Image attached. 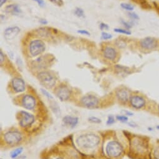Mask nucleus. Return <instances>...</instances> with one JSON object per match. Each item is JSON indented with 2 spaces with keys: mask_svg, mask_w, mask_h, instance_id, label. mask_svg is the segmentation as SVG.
<instances>
[{
  "mask_svg": "<svg viewBox=\"0 0 159 159\" xmlns=\"http://www.w3.org/2000/svg\"><path fill=\"white\" fill-rule=\"evenodd\" d=\"M82 104L88 108H94L98 106V99L93 95H87L81 99Z\"/></svg>",
  "mask_w": 159,
  "mask_h": 159,
  "instance_id": "nucleus-7",
  "label": "nucleus"
},
{
  "mask_svg": "<svg viewBox=\"0 0 159 159\" xmlns=\"http://www.w3.org/2000/svg\"><path fill=\"white\" fill-rule=\"evenodd\" d=\"M44 43L41 40H36L30 45V52L33 56H36L43 53L45 50Z\"/></svg>",
  "mask_w": 159,
  "mask_h": 159,
  "instance_id": "nucleus-2",
  "label": "nucleus"
},
{
  "mask_svg": "<svg viewBox=\"0 0 159 159\" xmlns=\"http://www.w3.org/2000/svg\"><path fill=\"white\" fill-rule=\"evenodd\" d=\"M100 28L101 30H108L109 28V26L106 24V23H101V25H100Z\"/></svg>",
  "mask_w": 159,
  "mask_h": 159,
  "instance_id": "nucleus-33",
  "label": "nucleus"
},
{
  "mask_svg": "<svg viewBox=\"0 0 159 159\" xmlns=\"http://www.w3.org/2000/svg\"><path fill=\"white\" fill-rule=\"evenodd\" d=\"M128 16L132 20H138L139 19V17L138 16V15H137L134 12H129L128 13Z\"/></svg>",
  "mask_w": 159,
  "mask_h": 159,
  "instance_id": "nucleus-25",
  "label": "nucleus"
},
{
  "mask_svg": "<svg viewBox=\"0 0 159 159\" xmlns=\"http://www.w3.org/2000/svg\"><path fill=\"white\" fill-rule=\"evenodd\" d=\"M63 122L65 124L70 126L71 128H73L76 126L78 123L79 119L77 117H73L71 116H66L63 118Z\"/></svg>",
  "mask_w": 159,
  "mask_h": 159,
  "instance_id": "nucleus-18",
  "label": "nucleus"
},
{
  "mask_svg": "<svg viewBox=\"0 0 159 159\" xmlns=\"http://www.w3.org/2000/svg\"><path fill=\"white\" fill-rule=\"evenodd\" d=\"M157 41L153 37H145L140 40V46L142 48L147 50H152L157 46Z\"/></svg>",
  "mask_w": 159,
  "mask_h": 159,
  "instance_id": "nucleus-5",
  "label": "nucleus"
},
{
  "mask_svg": "<svg viewBox=\"0 0 159 159\" xmlns=\"http://www.w3.org/2000/svg\"><path fill=\"white\" fill-rule=\"evenodd\" d=\"M78 33H80L81 35H89L90 33L89 31H88L87 30H79L77 31Z\"/></svg>",
  "mask_w": 159,
  "mask_h": 159,
  "instance_id": "nucleus-34",
  "label": "nucleus"
},
{
  "mask_svg": "<svg viewBox=\"0 0 159 159\" xmlns=\"http://www.w3.org/2000/svg\"><path fill=\"white\" fill-rule=\"evenodd\" d=\"M89 121H90L92 123H99L101 122V120L97 118V117H91L89 118Z\"/></svg>",
  "mask_w": 159,
  "mask_h": 159,
  "instance_id": "nucleus-27",
  "label": "nucleus"
},
{
  "mask_svg": "<svg viewBox=\"0 0 159 159\" xmlns=\"http://www.w3.org/2000/svg\"><path fill=\"white\" fill-rule=\"evenodd\" d=\"M22 138L21 133L18 132H9L5 135V140L10 145H15L19 143Z\"/></svg>",
  "mask_w": 159,
  "mask_h": 159,
  "instance_id": "nucleus-6",
  "label": "nucleus"
},
{
  "mask_svg": "<svg viewBox=\"0 0 159 159\" xmlns=\"http://www.w3.org/2000/svg\"><path fill=\"white\" fill-rule=\"evenodd\" d=\"M12 86L16 92H22L25 90V84L21 78H15L12 80Z\"/></svg>",
  "mask_w": 159,
  "mask_h": 159,
  "instance_id": "nucleus-10",
  "label": "nucleus"
},
{
  "mask_svg": "<svg viewBox=\"0 0 159 159\" xmlns=\"http://www.w3.org/2000/svg\"><path fill=\"white\" fill-rule=\"evenodd\" d=\"M70 91L69 89L65 86H62L59 88L57 92V97L61 100H66L70 96Z\"/></svg>",
  "mask_w": 159,
  "mask_h": 159,
  "instance_id": "nucleus-14",
  "label": "nucleus"
},
{
  "mask_svg": "<svg viewBox=\"0 0 159 159\" xmlns=\"http://www.w3.org/2000/svg\"><path fill=\"white\" fill-rule=\"evenodd\" d=\"M145 103L144 99L139 96H134L130 99V104L135 108H141L144 106Z\"/></svg>",
  "mask_w": 159,
  "mask_h": 159,
  "instance_id": "nucleus-13",
  "label": "nucleus"
},
{
  "mask_svg": "<svg viewBox=\"0 0 159 159\" xmlns=\"http://www.w3.org/2000/svg\"><path fill=\"white\" fill-rule=\"evenodd\" d=\"M41 92H42V93L46 96V97H47L48 99H52V95L49 94V93H48L46 90H44V89H41Z\"/></svg>",
  "mask_w": 159,
  "mask_h": 159,
  "instance_id": "nucleus-31",
  "label": "nucleus"
},
{
  "mask_svg": "<svg viewBox=\"0 0 159 159\" xmlns=\"http://www.w3.org/2000/svg\"><path fill=\"white\" fill-rule=\"evenodd\" d=\"M114 31L118 33H121L124 35H131V32L129 30H125V29H122V28H115Z\"/></svg>",
  "mask_w": 159,
  "mask_h": 159,
  "instance_id": "nucleus-23",
  "label": "nucleus"
},
{
  "mask_svg": "<svg viewBox=\"0 0 159 159\" xmlns=\"http://www.w3.org/2000/svg\"><path fill=\"white\" fill-rule=\"evenodd\" d=\"M74 14L76 17L79 18H82L84 17V12L82 8H75V10H74Z\"/></svg>",
  "mask_w": 159,
  "mask_h": 159,
  "instance_id": "nucleus-22",
  "label": "nucleus"
},
{
  "mask_svg": "<svg viewBox=\"0 0 159 159\" xmlns=\"http://www.w3.org/2000/svg\"><path fill=\"white\" fill-rule=\"evenodd\" d=\"M7 0H0V7H2L6 2Z\"/></svg>",
  "mask_w": 159,
  "mask_h": 159,
  "instance_id": "nucleus-38",
  "label": "nucleus"
},
{
  "mask_svg": "<svg viewBox=\"0 0 159 159\" xmlns=\"http://www.w3.org/2000/svg\"><path fill=\"white\" fill-rule=\"evenodd\" d=\"M4 60H5L4 53H3L2 50H0V62H1V64H2Z\"/></svg>",
  "mask_w": 159,
  "mask_h": 159,
  "instance_id": "nucleus-36",
  "label": "nucleus"
},
{
  "mask_svg": "<svg viewBox=\"0 0 159 159\" xmlns=\"http://www.w3.org/2000/svg\"><path fill=\"white\" fill-rule=\"evenodd\" d=\"M21 115H22V118L20 120V125L23 127H28L30 125H31L34 121V116L31 115L30 113L26 112H24L22 111L21 112Z\"/></svg>",
  "mask_w": 159,
  "mask_h": 159,
  "instance_id": "nucleus-9",
  "label": "nucleus"
},
{
  "mask_svg": "<svg viewBox=\"0 0 159 159\" xmlns=\"http://www.w3.org/2000/svg\"><path fill=\"white\" fill-rule=\"evenodd\" d=\"M23 105L28 110L33 109L36 105L34 98L30 95H25L23 99Z\"/></svg>",
  "mask_w": 159,
  "mask_h": 159,
  "instance_id": "nucleus-11",
  "label": "nucleus"
},
{
  "mask_svg": "<svg viewBox=\"0 0 159 159\" xmlns=\"http://www.w3.org/2000/svg\"><path fill=\"white\" fill-rule=\"evenodd\" d=\"M34 1L36 2L38 4V5L41 7H43L45 5V3L43 0H34Z\"/></svg>",
  "mask_w": 159,
  "mask_h": 159,
  "instance_id": "nucleus-35",
  "label": "nucleus"
},
{
  "mask_svg": "<svg viewBox=\"0 0 159 159\" xmlns=\"http://www.w3.org/2000/svg\"><path fill=\"white\" fill-rule=\"evenodd\" d=\"M20 32V28L18 26L7 28L4 32V37L7 40H14Z\"/></svg>",
  "mask_w": 159,
  "mask_h": 159,
  "instance_id": "nucleus-8",
  "label": "nucleus"
},
{
  "mask_svg": "<svg viewBox=\"0 0 159 159\" xmlns=\"http://www.w3.org/2000/svg\"><path fill=\"white\" fill-rule=\"evenodd\" d=\"M57 159H62V158H57Z\"/></svg>",
  "mask_w": 159,
  "mask_h": 159,
  "instance_id": "nucleus-41",
  "label": "nucleus"
},
{
  "mask_svg": "<svg viewBox=\"0 0 159 159\" xmlns=\"http://www.w3.org/2000/svg\"><path fill=\"white\" fill-rule=\"evenodd\" d=\"M16 159H26V156H20L18 158H17Z\"/></svg>",
  "mask_w": 159,
  "mask_h": 159,
  "instance_id": "nucleus-39",
  "label": "nucleus"
},
{
  "mask_svg": "<svg viewBox=\"0 0 159 159\" xmlns=\"http://www.w3.org/2000/svg\"><path fill=\"white\" fill-rule=\"evenodd\" d=\"M121 23L122 24L127 28V29H130L132 26H133V23H130V22H125L124 20H121Z\"/></svg>",
  "mask_w": 159,
  "mask_h": 159,
  "instance_id": "nucleus-26",
  "label": "nucleus"
},
{
  "mask_svg": "<svg viewBox=\"0 0 159 159\" xmlns=\"http://www.w3.org/2000/svg\"><path fill=\"white\" fill-rule=\"evenodd\" d=\"M153 155L155 159H159V146L155 150Z\"/></svg>",
  "mask_w": 159,
  "mask_h": 159,
  "instance_id": "nucleus-32",
  "label": "nucleus"
},
{
  "mask_svg": "<svg viewBox=\"0 0 159 159\" xmlns=\"http://www.w3.org/2000/svg\"><path fill=\"white\" fill-rule=\"evenodd\" d=\"M117 97L119 100L122 102H126L129 99V93L127 90L121 89L117 92Z\"/></svg>",
  "mask_w": 159,
  "mask_h": 159,
  "instance_id": "nucleus-19",
  "label": "nucleus"
},
{
  "mask_svg": "<svg viewBox=\"0 0 159 159\" xmlns=\"http://www.w3.org/2000/svg\"><path fill=\"white\" fill-rule=\"evenodd\" d=\"M131 146H133V148L138 152H143V149L145 148L143 142H142L140 139H139V138L133 140L132 144L131 145Z\"/></svg>",
  "mask_w": 159,
  "mask_h": 159,
  "instance_id": "nucleus-17",
  "label": "nucleus"
},
{
  "mask_svg": "<svg viewBox=\"0 0 159 159\" xmlns=\"http://www.w3.org/2000/svg\"><path fill=\"white\" fill-rule=\"evenodd\" d=\"M120 7L122 8H123L124 10L128 11L129 12H132L134 10V7L130 4L129 3H121Z\"/></svg>",
  "mask_w": 159,
  "mask_h": 159,
  "instance_id": "nucleus-21",
  "label": "nucleus"
},
{
  "mask_svg": "<svg viewBox=\"0 0 159 159\" xmlns=\"http://www.w3.org/2000/svg\"><path fill=\"white\" fill-rule=\"evenodd\" d=\"M157 128L159 130V125H158V126H157Z\"/></svg>",
  "mask_w": 159,
  "mask_h": 159,
  "instance_id": "nucleus-40",
  "label": "nucleus"
},
{
  "mask_svg": "<svg viewBox=\"0 0 159 159\" xmlns=\"http://www.w3.org/2000/svg\"><path fill=\"white\" fill-rule=\"evenodd\" d=\"M5 12L13 15H18L21 13V10L19 5L13 4L7 6L5 8Z\"/></svg>",
  "mask_w": 159,
  "mask_h": 159,
  "instance_id": "nucleus-15",
  "label": "nucleus"
},
{
  "mask_svg": "<svg viewBox=\"0 0 159 159\" xmlns=\"http://www.w3.org/2000/svg\"><path fill=\"white\" fill-rule=\"evenodd\" d=\"M50 1L52 3L56 4L57 6H59V7L62 6L64 5V2H62V0H50Z\"/></svg>",
  "mask_w": 159,
  "mask_h": 159,
  "instance_id": "nucleus-28",
  "label": "nucleus"
},
{
  "mask_svg": "<svg viewBox=\"0 0 159 159\" xmlns=\"http://www.w3.org/2000/svg\"><path fill=\"white\" fill-rule=\"evenodd\" d=\"M158 111H159V106H158Z\"/></svg>",
  "mask_w": 159,
  "mask_h": 159,
  "instance_id": "nucleus-42",
  "label": "nucleus"
},
{
  "mask_svg": "<svg viewBox=\"0 0 159 159\" xmlns=\"http://www.w3.org/2000/svg\"><path fill=\"white\" fill-rule=\"evenodd\" d=\"M38 79L47 88H52L56 84V80L54 76L48 71H42L38 74Z\"/></svg>",
  "mask_w": 159,
  "mask_h": 159,
  "instance_id": "nucleus-4",
  "label": "nucleus"
},
{
  "mask_svg": "<svg viewBox=\"0 0 159 159\" xmlns=\"http://www.w3.org/2000/svg\"><path fill=\"white\" fill-rule=\"evenodd\" d=\"M104 56L109 60H114L117 57L116 50L111 46H107L104 50Z\"/></svg>",
  "mask_w": 159,
  "mask_h": 159,
  "instance_id": "nucleus-12",
  "label": "nucleus"
},
{
  "mask_svg": "<svg viewBox=\"0 0 159 159\" xmlns=\"http://www.w3.org/2000/svg\"><path fill=\"white\" fill-rule=\"evenodd\" d=\"M49 55H45L43 56H41L39 58H38L34 62V66H36L37 67H42V68H44L45 66H48V62L50 60H49L50 58H49Z\"/></svg>",
  "mask_w": 159,
  "mask_h": 159,
  "instance_id": "nucleus-16",
  "label": "nucleus"
},
{
  "mask_svg": "<svg viewBox=\"0 0 159 159\" xmlns=\"http://www.w3.org/2000/svg\"><path fill=\"white\" fill-rule=\"evenodd\" d=\"M123 151L122 145L116 141L110 142L106 147V152L109 156L116 157L119 156Z\"/></svg>",
  "mask_w": 159,
  "mask_h": 159,
  "instance_id": "nucleus-3",
  "label": "nucleus"
},
{
  "mask_svg": "<svg viewBox=\"0 0 159 159\" xmlns=\"http://www.w3.org/2000/svg\"><path fill=\"white\" fill-rule=\"evenodd\" d=\"M117 119L118 120L122 122H125L128 120L127 117H125V116H124V115H122V116H117Z\"/></svg>",
  "mask_w": 159,
  "mask_h": 159,
  "instance_id": "nucleus-29",
  "label": "nucleus"
},
{
  "mask_svg": "<svg viewBox=\"0 0 159 159\" xmlns=\"http://www.w3.org/2000/svg\"><path fill=\"white\" fill-rule=\"evenodd\" d=\"M114 122H115V120H114V118L113 116L110 115L108 117V120L107 122V125H112V123H114Z\"/></svg>",
  "mask_w": 159,
  "mask_h": 159,
  "instance_id": "nucleus-30",
  "label": "nucleus"
},
{
  "mask_svg": "<svg viewBox=\"0 0 159 159\" xmlns=\"http://www.w3.org/2000/svg\"><path fill=\"white\" fill-rule=\"evenodd\" d=\"M39 22H40V23L42 24V25H46V24H48V21H47L46 20H44V19H41V20H40Z\"/></svg>",
  "mask_w": 159,
  "mask_h": 159,
  "instance_id": "nucleus-37",
  "label": "nucleus"
},
{
  "mask_svg": "<svg viewBox=\"0 0 159 159\" xmlns=\"http://www.w3.org/2000/svg\"><path fill=\"white\" fill-rule=\"evenodd\" d=\"M100 142L99 136L93 133H87L79 136L77 139V145L84 148H92L96 147Z\"/></svg>",
  "mask_w": 159,
  "mask_h": 159,
  "instance_id": "nucleus-1",
  "label": "nucleus"
},
{
  "mask_svg": "<svg viewBox=\"0 0 159 159\" xmlns=\"http://www.w3.org/2000/svg\"><path fill=\"white\" fill-rule=\"evenodd\" d=\"M23 152V148L20 147V148H18L15 150H14L13 151L11 152V157L12 158H16L18 156H19Z\"/></svg>",
  "mask_w": 159,
  "mask_h": 159,
  "instance_id": "nucleus-20",
  "label": "nucleus"
},
{
  "mask_svg": "<svg viewBox=\"0 0 159 159\" xmlns=\"http://www.w3.org/2000/svg\"><path fill=\"white\" fill-rule=\"evenodd\" d=\"M112 38V35L110 33H106V32H102V35H101V38L102 40H110Z\"/></svg>",
  "mask_w": 159,
  "mask_h": 159,
  "instance_id": "nucleus-24",
  "label": "nucleus"
}]
</instances>
